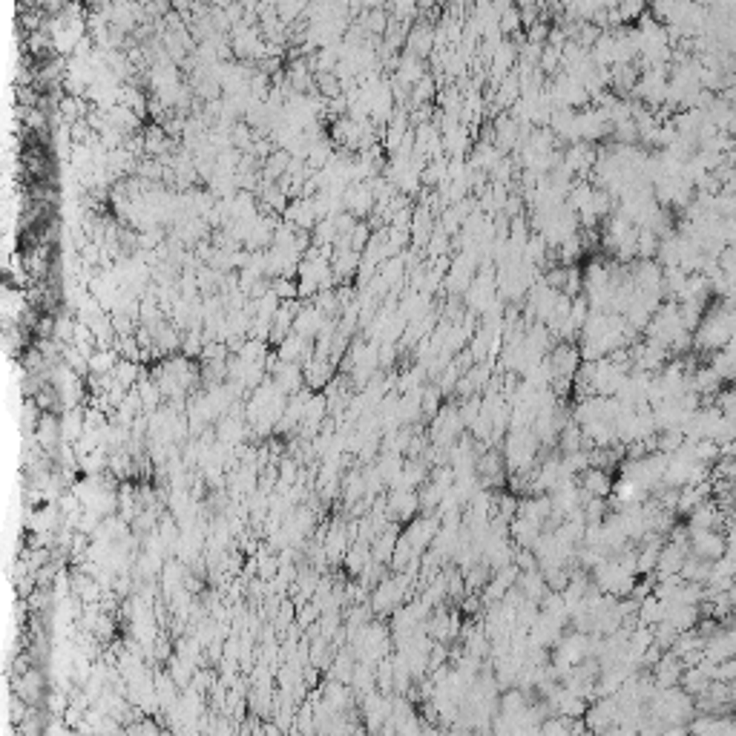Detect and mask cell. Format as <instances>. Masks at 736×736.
<instances>
[{
    "mask_svg": "<svg viewBox=\"0 0 736 736\" xmlns=\"http://www.w3.org/2000/svg\"><path fill=\"white\" fill-rule=\"evenodd\" d=\"M693 550H696L699 558H714L716 561L725 553V541L716 532H711V529H696L693 532Z\"/></svg>",
    "mask_w": 736,
    "mask_h": 736,
    "instance_id": "cell-1",
    "label": "cell"
},
{
    "mask_svg": "<svg viewBox=\"0 0 736 736\" xmlns=\"http://www.w3.org/2000/svg\"><path fill=\"white\" fill-rule=\"evenodd\" d=\"M584 486H587V492H593V495H604L607 489V474L604 472H598V469H590L587 474H584Z\"/></svg>",
    "mask_w": 736,
    "mask_h": 736,
    "instance_id": "cell-2",
    "label": "cell"
}]
</instances>
